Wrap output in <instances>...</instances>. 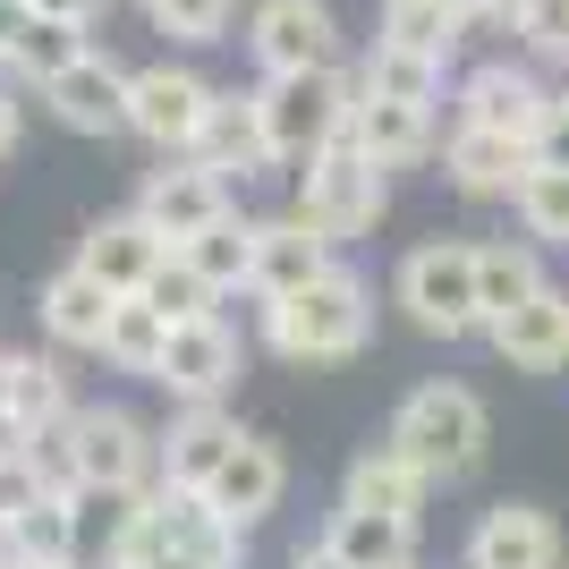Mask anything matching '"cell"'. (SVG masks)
Masks as SVG:
<instances>
[{"instance_id":"obj_32","label":"cell","mask_w":569,"mask_h":569,"mask_svg":"<svg viewBox=\"0 0 569 569\" xmlns=\"http://www.w3.org/2000/svg\"><path fill=\"white\" fill-rule=\"evenodd\" d=\"M86 51H94V43H86V26H77V18H34L18 34V51H9V69L43 86V77H60L69 60H86Z\"/></svg>"},{"instance_id":"obj_36","label":"cell","mask_w":569,"mask_h":569,"mask_svg":"<svg viewBox=\"0 0 569 569\" xmlns=\"http://www.w3.org/2000/svg\"><path fill=\"white\" fill-rule=\"evenodd\" d=\"M144 9L170 43H221L230 34V0H144Z\"/></svg>"},{"instance_id":"obj_45","label":"cell","mask_w":569,"mask_h":569,"mask_svg":"<svg viewBox=\"0 0 569 569\" xmlns=\"http://www.w3.org/2000/svg\"><path fill=\"white\" fill-rule=\"evenodd\" d=\"M18 144V102H9V86H0V153Z\"/></svg>"},{"instance_id":"obj_37","label":"cell","mask_w":569,"mask_h":569,"mask_svg":"<svg viewBox=\"0 0 569 569\" xmlns=\"http://www.w3.org/2000/svg\"><path fill=\"white\" fill-rule=\"evenodd\" d=\"M51 485H43V468H34V451H9L0 459V519H18V510H34Z\"/></svg>"},{"instance_id":"obj_16","label":"cell","mask_w":569,"mask_h":569,"mask_svg":"<svg viewBox=\"0 0 569 569\" xmlns=\"http://www.w3.org/2000/svg\"><path fill=\"white\" fill-rule=\"evenodd\" d=\"M69 442H77V485H144V426L128 408H77Z\"/></svg>"},{"instance_id":"obj_10","label":"cell","mask_w":569,"mask_h":569,"mask_svg":"<svg viewBox=\"0 0 569 569\" xmlns=\"http://www.w3.org/2000/svg\"><path fill=\"white\" fill-rule=\"evenodd\" d=\"M43 102L77 137H119V128H128V77H119L102 51H86V60H69L60 77H43Z\"/></svg>"},{"instance_id":"obj_15","label":"cell","mask_w":569,"mask_h":569,"mask_svg":"<svg viewBox=\"0 0 569 569\" xmlns=\"http://www.w3.org/2000/svg\"><path fill=\"white\" fill-rule=\"evenodd\" d=\"M552 111V94L536 86L527 69L493 60V69H476L459 86V128H493V137H536V119Z\"/></svg>"},{"instance_id":"obj_43","label":"cell","mask_w":569,"mask_h":569,"mask_svg":"<svg viewBox=\"0 0 569 569\" xmlns=\"http://www.w3.org/2000/svg\"><path fill=\"white\" fill-rule=\"evenodd\" d=\"M527 9H536V0H485V18H501V26H510V34H519V26H527Z\"/></svg>"},{"instance_id":"obj_4","label":"cell","mask_w":569,"mask_h":569,"mask_svg":"<svg viewBox=\"0 0 569 569\" xmlns=\"http://www.w3.org/2000/svg\"><path fill=\"white\" fill-rule=\"evenodd\" d=\"M400 307H408V323H417V332H433V340L485 332V281H476V247H459V238H426V247L400 263Z\"/></svg>"},{"instance_id":"obj_9","label":"cell","mask_w":569,"mask_h":569,"mask_svg":"<svg viewBox=\"0 0 569 569\" xmlns=\"http://www.w3.org/2000/svg\"><path fill=\"white\" fill-rule=\"evenodd\" d=\"M162 256H170V238L153 230L144 213H119V221H94V230L77 238V263L94 272L111 298H137L153 272H162Z\"/></svg>"},{"instance_id":"obj_18","label":"cell","mask_w":569,"mask_h":569,"mask_svg":"<svg viewBox=\"0 0 569 569\" xmlns=\"http://www.w3.org/2000/svg\"><path fill=\"white\" fill-rule=\"evenodd\" d=\"M442 170H451L459 196H519V179L536 170L527 137H493V128H451L442 144Z\"/></svg>"},{"instance_id":"obj_21","label":"cell","mask_w":569,"mask_h":569,"mask_svg":"<svg viewBox=\"0 0 569 569\" xmlns=\"http://www.w3.org/2000/svg\"><path fill=\"white\" fill-rule=\"evenodd\" d=\"M188 153H196V162H213V170H263V162H272V144H263L256 94H213V111H204V128H196Z\"/></svg>"},{"instance_id":"obj_6","label":"cell","mask_w":569,"mask_h":569,"mask_svg":"<svg viewBox=\"0 0 569 569\" xmlns=\"http://www.w3.org/2000/svg\"><path fill=\"white\" fill-rule=\"evenodd\" d=\"M204 111H213V86L196 69H137L128 77V128H137L144 144H162V153H188L196 128H204Z\"/></svg>"},{"instance_id":"obj_33","label":"cell","mask_w":569,"mask_h":569,"mask_svg":"<svg viewBox=\"0 0 569 569\" xmlns=\"http://www.w3.org/2000/svg\"><path fill=\"white\" fill-rule=\"evenodd\" d=\"M510 204H519V221H527V238H545V247H569V170H527L519 179V196H510Z\"/></svg>"},{"instance_id":"obj_7","label":"cell","mask_w":569,"mask_h":569,"mask_svg":"<svg viewBox=\"0 0 569 569\" xmlns=\"http://www.w3.org/2000/svg\"><path fill=\"white\" fill-rule=\"evenodd\" d=\"M247 43H256L263 77L272 69H340V26L323 0H263Z\"/></svg>"},{"instance_id":"obj_19","label":"cell","mask_w":569,"mask_h":569,"mask_svg":"<svg viewBox=\"0 0 569 569\" xmlns=\"http://www.w3.org/2000/svg\"><path fill=\"white\" fill-rule=\"evenodd\" d=\"M349 137L366 144L382 170H400V162H417V153L433 144V102H391V94H366V86H357Z\"/></svg>"},{"instance_id":"obj_47","label":"cell","mask_w":569,"mask_h":569,"mask_svg":"<svg viewBox=\"0 0 569 569\" xmlns=\"http://www.w3.org/2000/svg\"><path fill=\"white\" fill-rule=\"evenodd\" d=\"M18 569H86V561H18Z\"/></svg>"},{"instance_id":"obj_20","label":"cell","mask_w":569,"mask_h":569,"mask_svg":"<svg viewBox=\"0 0 569 569\" xmlns=\"http://www.w3.org/2000/svg\"><path fill=\"white\" fill-rule=\"evenodd\" d=\"M230 451H238V426L221 417L213 400H188V417H179V426H170V442H162V476H170V485H196V493H204Z\"/></svg>"},{"instance_id":"obj_12","label":"cell","mask_w":569,"mask_h":569,"mask_svg":"<svg viewBox=\"0 0 569 569\" xmlns=\"http://www.w3.org/2000/svg\"><path fill=\"white\" fill-rule=\"evenodd\" d=\"M468 569H561V527L527 501H501L485 510L468 536Z\"/></svg>"},{"instance_id":"obj_34","label":"cell","mask_w":569,"mask_h":569,"mask_svg":"<svg viewBox=\"0 0 569 569\" xmlns=\"http://www.w3.org/2000/svg\"><path fill=\"white\" fill-rule=\"evenodd\" d=\"M18 552L26 561H77V510H69V493H43L34 510H18Z\"/></svg>"},{"instance_id":"obj_26","label":"cell","mask_w":569,"mask_h":569,"mask_svg":"<svg viewBox=\"0 0 569 569\" xmlns=\"http://www.w3.org/2000/svg\"><path fill=\"white\" fill-rule=\"evenodd\" d=\"M0 408L18 417V426H60V417H77L69 408V382H60V366L51 357H0Z\"/></svg>"},{"instance_id":"obj_42","label":"cell","mask_w":569,"mask_h":569,"mask_svg":"<svg viewBox=\"0 0 569 569\" xmlns=\"http://www.w3.org/2000/svg\"><path fill=\"white\" fill-rule=\"evenodd\" d=\"M26 442H34V426H18V417L0 408V459H9V451H26Z\"/></svg>"},{"instance_id":"obj_5","label":"cell","mask_w":569,"mask_h":569,"mask_svg":"<svg viewBox=\"0 0 569 569\" xmlns=\"http://www.w3.org/2000/svg\"><path fill=\"white\" fill-rule=\"evenodd\" d=\"M298 213H307L323 238H357V230H375V221H382V162L349 137V128H340V137L307 162Z\"/></svg>"},{"instance_id":"obj_27","label":"cell","mask_w":569,"mask_h":569,"mask_svg":"<svg viewBox=\"0 0 569 569\" xmlns=\"http://www.w3.org/2000/svg\"><path fill=\"white\" fill-rule=\"evenodd\" d=\"M162 349H170V315L153 307V298H119L111 323H102V357L111 366H128V375H162Z\"/></svg>"},{"instance_id":"obj_29","label":"cell","mask_w":569,"mask_h":569,"mask_svg":"<svg viewBox=\"0 0 569 569\" xmlns=\"http://www.w3.org/2000/svg\"><path fill=\"white\" fill-rule=\"evenodd\" d=\"M179 256H188V263H196V272H204L213 289H247V281H256V221L221 213L213 230H204V238H188Z\"/></svg>"},{"instance_id":"obj_25","label":"cell","mask_w":569,"mask_h":569,"mask_svg":"<svg viewBox=\"0 0 569 569\" xmlns=\"http://www.w3.org/2000/svg\"><path fill=\"white\" fill-rule=\"evenodd\" d=\"M69 510H77V561L111 552V569H119V552H128V536L144 519V485H77Z\"/></svg>"},{"instance_id":"obj_14","label":"cell","mask_w":569,"mask_h":569,"mask_svg":"<svg viewBox=\"0 0 569 569\" xmlns=\"http://www.w3.org/2000/svg\"><path fill=\"white\" fill-rule=\"evenodd\" d=\"M281 485H289V468H281V451L263 442V433H238V451L221 459V476L204 485V501H213L221 519L247 536L256 519H272V501H281Z\"/></svg>"},{"instance_id":"obj_30","label":"cell","mask_w":569,"mask_h":569,"mask_svg":"<svg viewBox=\"0 0 569 569\" xmlns=\"http://www.w3.org/2000/svg\"><path fill=\"white\" fill-rule=\"evenodd\" d=\"M442 69L451 60H433V51H408V43H375V60H366V94H391V102H433L442 94Z\"/></svg>"},{"instance_id":"obj_46","label":"cell","mask_w":569,"mask_h":569,"mask_svg":"<svg viewBox=\"0 0 569 569\" xmlns=\"http://www.w3.org/2000/svg\"><path fill=\"white\" fill-rule=\"evenodd\" d=\"M442 9H451L459 26H476V18H485V0H442Z\"/></svg>"},{"instance_id":"obj_23","label":"cell","mask_w":569,"mask_h":569,"mask_svg":"<svg viewBox=\"0 0 569 569\" xmlns=\"http://www.w3.org/2000/svg\"><path fill=\"white\" fill-rule=\"evenodd\" d=\"M111 307H119V298L86 272V263H69V272H51V281H43V332L69 340V349H102Z\"/></svg>"},{"instance_id":"obj_8","label":"cell","mask_w":569,"mask_h":569,"mask_svg":"<svg viewBox=\"0 0 569 569\" xmlns=\"http://www.w3.org/2000/svg\"><path fill=\"white\" fill-rule=\"evenodd\" d=\"M137 213L153 221L170 247H188V238H204L221 213H230V188H221L213 162H179V170H153V179H144Z\"/></svg>"},{"instance_id":"obj_13","label":"cell","mask_w":569,"mask_h":569,"mask_svg":"<svg viewBox=\"0 0 569 569\" xmlns=\"http://www.w3.org/2000/svg\"><path fill=\"white\" fill-rule=\"evenodd\" d=\"M323 272H332V238L315 230L307 213L256 221V281H247V289H263V307L289 298V289H307V281H323Z\"/></svg>"},{"instance_id":"obj_11","label":"cell","mask_w":569,"mask_h":569,"mask_svg":"<svg viewBox=\"0 0 569 569\" xmlns=\"http://www.w3.org/2000/svg\"><path fill=\"white\" fill-rule=\"evenodd\" d=\"M238 375V332L221 315H196V323H170V349H162V375L179 400H221Z\"/></svg>"},{"instance_id":"obj_41","label":"cell","mask_w":569,"mask_h":569,"mask_svg":"<svg viewBox=\"0 0 569 569\" xmlns=\"http://www.w3.org/2000/svg\"><path fill=\"white\" fill-rule=\"evenodd\" d=\"M26 9H34V18H77V26H86L102 0H26Z\"/></svg>"},{"instance_id":"obj_44","label":"cell","mask_w":569,"mask_h":569,"mask_svg":"<svg viewBox=\"0 0 569 569\" xmlns=\"http://www.w3.org/2000/svg\"><path fill=\"white\" fill-rule=\"evenodd\" d=\"M289 569H349V561H340L332 545H307V552H298V561H289Z\"/></svg>"},{"instance_id":"obj_2","label":"cell","mask_w":569,"mask_h":569,"mask_svg":"<svg viewBox=\"0 0 569 569\" xmlns=\"http://www.w3.org/2000/svg\"><path fill=\"white\" fill-rule=\"evenodd\" d=\"M256 111H263V144H272V162H315V153L349 128L357 86L340 69H272L256 86Z\"/></svg>"},{"instance_id":"obj_17","label":"cell","mask_w":569,"mask_h":569,"mask_svg":"<svg viewBox=\"0 0 569 569\" xmlns=\"http://www.w3.org/2000/svg\"><path fill=\"white\" fill-rule=\"evenodd\" d=\"M493 349H501V366H519V375H561L569 366V298L561 289H536L527 307H510L493 323Z\"/></svg>"},{"instance_id":"obj_31","label":"cell","mask_w":569,"mask_h":569,"mask_svg":"<svg viewBox=\"0 0 569 569\" xmlns=\"http://www.w3.org/2000/svg\"><path fill=\"white\" fill-rule=\"evenodd\" d=\"M375 43H408V51H433V60H451V51H459V18L442 9V0H382Z\"/></svg>"},{"instance_id":"obj_35","label":"cell","mask_w":569,"mask_h":569,"mask_svg":"<svg viewBox=\"0 0 569 569\" xmlns=\"http://www.w3.org/2000/svg\"><path fill=\"white\" fill-rule=\"evenodd\" d=\"M144 298H153V307H162L170 323H196V315H213V298H221V289L204 281V272H196V263L179 256V247H170V256H162V272L144 281Z\"/></svg>"},{"instance_id":"obj_1","label":"cell","mask_w":569,"mask_h":569,"mask_svg":"<svg viewBox=\"0 0 569 569\" xmlns=\"http://www.w3.org/2000/svg\"><path fill=\"white\" fill-rule=\"evenodd\" d=\"M366 323H375V307H366V281L357 272H323V281L289 289V298H272L263 307V332H272V349L298 357V366H332V357H357L366 349Z\"/></svg>"},{"instance_id":"obj_3","label":"cell","mask_w":569,"mask_h":569,"mask_svg":"<svg viewBox=\"0 0 569 569\" xmlns=\"http://www.w3.org/2000/svg\"><path fill=\"white\" fill-rule=\"evenodd\" d=\"M485 400H476L468 382H426V391H408L400 417H391V442H400L417 468L433 476V485H459V476H476V459H485Z\"/></svg>"},{"instance_id":"obj_22","label":"cell","mask_w":569,"mask_h":569,"mask_svg":"<svg viewBox=\"0 0 569 569\" xmlns=\"http://www.w3.org/2000/svg\"><path fill=\"white\" fill-rule=\"evenodd\" d=\"M426 485H433V476L417 468L391 433H382L375 451H357V468H349V501H357V510H391V519H417Z\"/></svg>"},{"instance_id":"obj_38","label":"cell","mask_w":569,"mask_h":569,"mask_svg":"<svg viewBox=\"0 0 569 569\" xmlns=\"http://www.w3.org/2000/svg\"><path fill=\"white\" fill-rule=\"evenodd\" d=\"M519 43L545 51V60H569V0H536L527 26H519Z\"/></svg>"},{"instance_id":"obj_40","label":"cell","mask_w":569,"mask_h":569,"mask_svg":"<svg viewBox=\"0 0 569 569\" xmlns=\"http://www.w3.org/2000/svg\"><path fill=\"white\" fill-rule=\"evenodd\" d=\"M128 569H238V552H144Z\"/></svg>"},{"instance_id":"obj_39","label":"cell","mask_w":569,"mask_h":569,"mask_svg":"<svg viewBox=\"0 0 569 569\" xmlns=\"http://www.w3.org/2000/svg\"><path fill=\"white\" fill-rule=\"evenodd\" d=\"M527 153L545 170H569V94H552V111L536 119V137H527Z\"/></svg>"},{"instance_id":"obj_28","label":"cell","mask_w":569,"mask_h":569,"mask_svg":"<svg viewBox=\"0 0 569 569\" xmlns=\"http://www.w3.org/2000/svg\"><path fill=\"white\" fill-rule=\"evenodd\" d=\"M476 281H485V332H493L510 307H527L536 289H552V281H545V263L527 256V247H510V238L476 247Z\"/></svg>"},{"instance_id":"obj_24","label":"cell","mask_w":569,"mask_h":569,"mask_svg":"<svg viewBox=\"0 0 569 569\" xmlns=\"http://www.w3.org/2000/svg\"><path fill=\"white\" fill-rule=\"evenodd\" d=\"M323 545H332L349 569H408V552H417V519H391V510H357V501H340V519H332Z\"/></svg>"}]
</instances>
